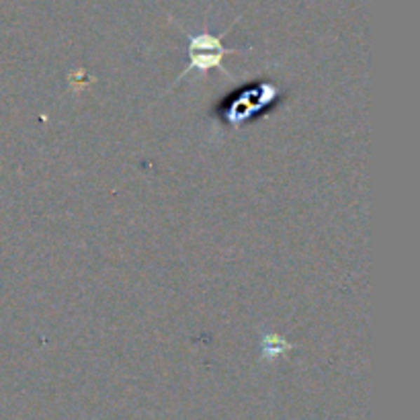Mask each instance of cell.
<instances>
[{"mask_svg":"<svg viewBox=\"0 0 420 420\" xmlns=\"http://www.w3.org/2000/svg\"><path fill=\"white\" fill-rule=\"evenodd\" d=\"M289 348H291V344L279 334H266L263 339V357L266 359H279Z\"/></svg>","mask_w":420,"mask_h":420,"instance_id":"cell-2","label":"cell"},{"mask_svg":"<svg viewBox=\"0 0 420 420\" xmlns=\"http://www.w3.org/2000/svg\"><path fill=\"white\" fill-rule=\"evenodd\" d=\"M226 53H234V50H226L224 43H222V37H215V35H210V33L193 35L191 41H189V66L179 76V80L187 76L189 72H195V70L197 72H205V70H211V68L224 70L222 60H224Z\"/></svg>","mask_w":420,"mask_h":420,"instance_id":"cell-1","label":"cell"}]
</instances>
